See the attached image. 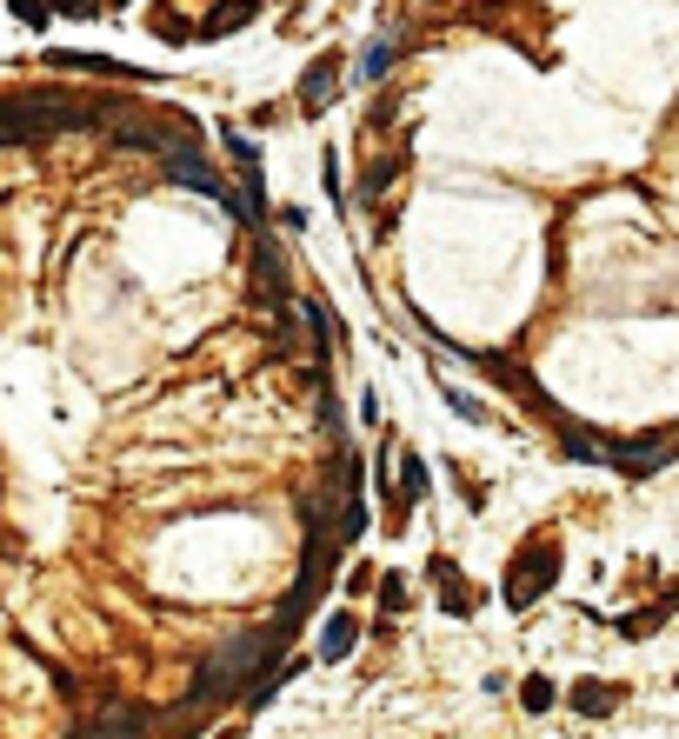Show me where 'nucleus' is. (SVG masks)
<instances>
[{
	"instance_id": "obj_1",
	"label": "nucleus",
	"mask_w": 679,
	"mask_h": 739,
	"mask_svg": "<svg viewBox=\"0 0 679 739\" xmlns=\"http://www.w3.org/2000/svg\"><path fill=\"white\" fill-rule=\"evenodd\" d=\"M560 567H567L560 540H527V547L507 560V607H513V613L540 607V600H547V587L560 580Z\"/></svg>"
},
{
	"instance_id": "obj_2",
	"label": "nucleus",
	"mask_w": 679,
	"mask_h": 739,
	"mask_svg": "<svg viewBox=\"0 0 679 739\" xmlns=\"http://www.w3.org/2000/svg\"><path fill=\"white\" fill-rule=\"evenodd\" d=\"M253 287H260V300H267V313H287V293H293V273H287V253L260 233L253 240Z\"/></svg>"
},
{
	"instance_id": "obj_3",
	"label": "nucleus",
	"mask_w": 679,
	"mask_h": 739,
	"mask_svg": "<svg viewBox=\"0 0 679 739\" xmlns=\"http://www.w3.org/2000/svg\"><path fill=\"white\" fill-rule=\"evenodd\" d=\"M333 87H340V60H333V53H320V60L300 73V107H307V113H320V107L333 100Z\"/></svg>"
},
{
	"instance_id": "obj_4",
	"label": "nucleus",
	"mask_w": 679,
	"mask_h": 739,
	"mask_svg": "<svg viewBox=\"0 0 679 739\" xmlns=\"http://www.w3.org/2000/svg\"><path fill=\"white\" fill-rule=\"evenodd\" d=\"M433 580H440V607H447L453 620H467V613L480 607V593L467 587V573H460L453 560H433Z\"/></svg>"
},
{
	"instance_id": "obj_5",
	"label": "nucleus",
	"mask_w": 679,
	"mask_h": 739,
	"mask_svg": "<svg viewBox=\"0 0 679 739\" xmlns=\"http://www.w3.org/2000/svg\"><path fill=\"white\" fill-rule=\"evenodd\" d=\"M567 700H573V713H587V720H607V713H620L627 687H613V680H580Z\"/></svg>"
},
{
	"instance_id": "obj_6",
	"label": "nucleus",
	"mask_w": 679,
	"mask_h": 739,
	"mask_svg": "<svg viewBox=\"0 0 679 739\" xmlns=\"http://www.w3.org/2000/svg\"><path fill=\"white\" fill-rule=\"evenodd\" d=\"M47 133L33 127V113H27V100H0V147H40Z\"/></svg>"
},
{
	"instance_id": "obj_7",
	"label": "nucleus",
	"mask_w": 679,
	"mask_h": 739,
	"mask_svg": "<svg viewBox=\"0 0 679 739\" xmlns=\"http://www.w3.org/2000/svg\"><path fill=\"white\" fill-rule=\"evenodd\" d=\"M260 13V0H227V7H213L207 20H200V40H220V33H240L247 20Z\"/></svg>"
},
{
	"instance_id": "obj_8",
	"label": "nucleus",
	"mask_w": 679,
	"mask_h": 739,
	"mask_svg": "<svg viewBox=\"0 0 679 739\" xmlns=\"http://www.w3.org/2000/svg\"><path fill=\"white\" fill-rule=\"evenodd\" d=\"M400 173H407V153H387V160H373V167L360 173V207H367V200H380V193H387Z\"/></svg>"
},
{
	"instance_id": "obj_9",
	"label": "nucleus",
	"mask_w": 679,
	"mask_h": 739,
	"mask_svg": "<svg viewBox=\"0 0 679 739\" xmlns=\"http://www.w3.org/2000/svg\"><path fill=\"white\" fill-rule=\"evenodd\" d=\"M353 647H360V620H353V613H333V620H327V640H320V660H347Z\"/></svg>"
},
{
	"instance_id": "obj_10",
	"label": "nucleus",
	"mask_w": 679,
	"mask_h": 739,
	"mask_svg": "<svg viewBox=\"0 0 679 739\" xmlns=\"http://www.w3.org/2000/svg\"><path fill=\"white\" fill-rule=\"evenodd\" d=\"M427 487H433V480H427V460H420V453H407V460H400V493H393V500H400V513H407L413 500H427Z\"/></svg>"
},
{
	"instance_id": "obj_11",
	"label": "nucleus",
	"mask_w": 679,
	"mask_h": 739,
	"mask_svg": "<svg viewBox=\"0 0 679 739\" xmlns=\"http://www.w3.org/2000/svg\"><path fill=\"white\" fill-rule=\"evenodd\" d=\"M387 67H393V40H373V47L353 60V80H380Z\"/></svg>"
},
{
	"instance_id": "obj_12",
	"label": "nucleus",
	"mask_w": 679,
	"mask_h": 739,
	"mask_svg": "<svg viewBox=\"0 0 679 739\" xmlns=\"http://www.w3.org/2000/svg\"><path fill=\"white\" fill-rule=\"evenodd\" d=\"M553 700H560V693H553V680H547V673H527V687H520V707H527V713H547Z\"/></svg>"
},
{
	"instance_id": "obj_13",
	"label": "nucleus",
	"mask_w": 679,
	"mask_h": 739,
	"mask_svg": "<svg viewBox=\"0 0 679 739\" xmlns=\"http://www.w3.org/2000/svg\"><path fill=\"white\" fill-rule=\"evenodd\" d=\"M220 140H227V153H233V167H240V173H260V147H253L247 133H233V127H227Z\"/></svg>"
},
{
	"instance_id": "obj_14",
	"label": "nucleus",
	"mask_w": 679,
	"mask_h": 739,
	"mask_svg": "<svg viewBox=\"0 0 679 739\" xmlns=\"http://www.w3.org/2000/svg\"><path fill=\"white\" fill-rule=\"evenodd\" d=\"M373 587H380V607H387V613H407V580H400V573H380Z\"/></svg>"
},
{
	"instance_id": "obj_15",
	"label": "nucleus",
	"mask_w": 679,
	"mask_h": 739,
	"mask_svg": "<svg viewBox=\"0 0 679 739\" xmlns=\"http://www.w3.org/2000/svg\"><path fill=\"white\" fill-rule=\"evenodd\" d=\"M47 7H53V13H67V20H93L107 0H47Z\"/></svg>"
},
{
	"instance_id": "obj_16",
	"label": "nucleus",
	"mask_w": 679,
	"mask_h": 739,
	"mask_svg": "<svg viewBox=\"0 0 679 739\" xmlns=\"http://www.w3.org/2000/svg\"><path fill=\"white\" fill-rule=\"evenodd\" d=\"M7 7H13V20H27V27H47V13H53V7H40V0H7Z\"/></svg>"
},
{
	"instance_id": "obj_17",
	"label": "nucleus",
	"mask_w": 679,
	"mask_h": 739,
	"mask_svg": "<svg viewBox=\"0 0 679 739\" xmlns=\"http://www.w3.org/2000/svg\"><path fill=\"white\" fill-rule=\"evenodd\" d=\"M373 580H380L373 567H353V573H347V593H353V600H367V593H373Z\"/></svg>"
}]
</instances>
